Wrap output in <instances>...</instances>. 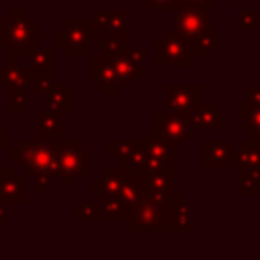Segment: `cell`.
<instances>
[{
  "label": "cell",
  "mask_w": 260,
  "mask_h": 260,
  "mask_svg": "<svg viewBox=\"0 0 260 260\" xmlns=\"http://www.w3.org/2000/svg\"><path fill=\"white\" fill-rule=\"evenodd\" d=\"M53 177H55V175H39V177L35 179V193H37L39 197H45V193L51 189Z\"/></svg>",
  "instance_id": "cell-35"
},
{
  "label": "cell",
  "mask_w": 260,
  "mask_h": 260,
  "mask_svg": "<svg viewBox=\"0 0 260 260\" xmlns=\"http://www.w3.org/2000/svg\"><path fill=\"white\" fill-rule=\"evenodd\" d=\"M128 30H130V12L110 10V32H128Z\"/></svg>",
  "instance_id": "cell-31"
},
{
  "label": "cell",
  "mask_w": 260,
  "mask_h": 260,
  "mask_svg": "<svg viewBox=\"0 0 260 260\" xmlns=\"http://www.w3.org/2000/svg\"><path fill=\"white\" fill-rule=\"evenodd\" d=\"M154 61L158 67H191L195 61L193 41L175 26L167 28L165 35L154 41Z\"/></svg>",
  "instance_id": "cell-4"
},
{
  "label": "cell",
  "mask_w": 260,
  "mask_h": 260,
  "mask_svg": "<svg viewBox=\"0 0 260 260\" xmlns=\"http://www.w3.org/2000/svg\"><path fill=\"white\" fill-rule=\"evenodd\" d=\"M114 65H116V73H118V81L122 85H136L138 79L142 77L140 71L136 69V65L122 53L118 57H114Z\"/></svg>",
  "instance_id": "cell-28"
},
{
  "label": "cell",
  "mask_w": 260,
  "mask_h": 260,
  "mask_svg": "<svg viewBox=\"0 0 260 260\" xmlns=\"http://www.w3.org/2000/svg\"><path fill=\"white\" fill-rule=\"evenodd\" d=\"M71 211L75 215H79L81 219L85 221H91V223H98L100 221V207H98V201L93 199V195H83L79 203H73L71 205Z\"/></svg>",
  "instance_id": "cell-29"
},
{
  "label": "cell",
  "mask_w": 260,
  "mask_h": 260,
  "mask_svg": "<svg viewBox=\"0 0 260 260\" xmlns=\"http://www.w3.org/2000/svg\"><path fill=\"white\" fill-rule=\"evenodd\" d=\"M45 37L47 30L39 28L26 10H8L6 16L0 18V47L6 49L8 59L28 57L37 49V41Z\"/></svg>",
  "instance_id": "cell-1"
},
{
  "label": "cell",
  "mask_w": 260,
  "mask_h": 260,
  "mask_svg": "<svg viewBox=\"0 0 260 260\" xmlns=\"http://www.w3.org/2000/svg\"><path fill=\"white\" fill-rule=\"evenodd\" d=\"M45 110L57 112V114H69L73 110V85L71 83H55L51 91L47 93Z\"/></svg>",
  "instance_id": "cell-23"
},
{
  "label": "cell",
  "mask_w": 260,
  "mask_h": 260,
  "mask_svg": "<svg viewBox=\"0 0 260 260\" xmlns=\"http://www.w3.org/2000/svg\"><path fill=\"white\" fill-rule=\"evenodd\" d=\"M89 30L93 39H102L110 32V10H91L89 12Z\"/></svg>",
  "instance_id": "cell-30"
},
{
  "label": "cell",
  "mask_w": 260,
  "mask_h": 260,
  "mask_svg": "<svg viewBox=\"0 0 260 260\" xmlns=\"http://www.w3.org/2000/svg\"><path fill=\"white\" fill-rule=\"evenodd\" d=\"M26 67L30 71L32 81L43 75V73H55V49L53 47H37L28 57H26Z\"/></svg>",
  "instance_id": "cell-22"
},
{
  "label": "cell",
  "mask_w": 260,
  "mask_h": 260,
  "mask_svg": "<svg viewBox=\"0 0 260 260\" xmlns=\"http://www.w3.org/2000/svg\"><path fill=\"white\" fill-rule=\"evenodd\" d=\"M8 140H10V134H8V130L0 128V148H2V150H6V148H8Z\"/></svg>",
  "instance_id": "cell-39"
},
{
  "label": "cell",
  "mask_w": 260,
  "mask_h": 260,
  "mask_svg": "<svg viewBox=\"0 0 260 260\" xmlns=\"http://www.w3.org/2000/svg\"><path fill=\"white\" fill-rule=\"evenodd\" d=\"M26 179L18 173V167H0V199L8 205H26L28 187Z\"/></svg>",
  "instance_id": "cell-14"
},
{
  "label": "cell",
  "mask_w": 260,
  "mask_h": 260,
  "mask_svg": "<svg viewBox=\"0 0 260 260\" xmlns=\"http://www.w3.org/2000/svg\"><path fill=\"white\" fill-rule=\"evenodd\" d=\"M37 122V132L35 138L41 140H63V114L43 110L35 114Z\"/></svg>",
  "instance_id": "cell-20"
},
{
  "label": "cell",
  "mask_w": 260,
  "mask_h": 260,
  "mask_svg": "<svg viewBox=\"0 0 260 260\" xmlns=\"http://www.w3.org/2000/svg\"><path fill=\"white\" fill-rule=\"evenodd\" d=\"M209 12L207 8H201V6H195V4H189V6H183L179 10H175L173 18H175V28L185 35L187 39H197L201 32H205L209 26H211V20H209Z\"/></svg>",
  "instance_id": "cell-11"
},
{
  "label": "cell",
  "mask_w": 260,
  "mask_h": 260,
  "mask_svg": "<svg viewBox=\"0 0 260 260\" xmlns=\"http://www.w3.org/2000/svg\"><path fill=\"white\" fill-rule=\"evenodd\" d=\"M248 165H260V144L254 142L252 138H242L238 140V146H234L232 169H240Z\"/></svg>",
  "instance_id": "cell-24"
},
{
  "label": "cell",
  "mask_w": 260,
  "mask_h": 260,
  "mask_svg": "<svg viewBox=\"0 0 260 260\" xmlns=\"http://www.w3.org/2000/svg\"><path fill=\"white\" fill-rule=\"evenodd\" d=\"M260 189V165H248L238 169V193L242 197H254Z\"/></svg>",
  "instance_id": "cell-25"
},
{
  "label": "cell",
  "mask_w": 260,
  "mask_h": 260,
  "mask_svg": "<svg viewBox=\"0 0 260 260\" xmlns=\"http://www.w3.org/2000/svg\"><path fill=\"white\" fill-rule=\"evenodd\" d=\"M2 85H4V83H2V79H0V87H2Z\"/></svg>",
  "instance_id": "cell-41"
},
{
  "label": "cell",
  "mask_w": 260,
  "mask_h": 260,
  "mask_svg": "<svg viewBox=\"0 0 260 260\" xmlns=\"http://www.w3.org/2000/svg\"><path fill=\"white\" fill-rule=\"evenodd\" d=\"M248 100L252 104L260 106V85H256V83H250L248 85Z\"/></svg>",
  "instance_id": "cell-37"
},
{
  "label": "cell",
  "mask_w": 260,
  "mask_h": 260,
  "mask_svg": "<svg viewBox=\"0 0 260 260\" xmlns=\"http://www.w3.org/2000/svg\"><path fill=\"white\" fill-rule=\"evenodd\" d=\"M146 197L169 201V197L175 193V169H162V171H150L138 177Z\"/></svg>",
  "instance_id": "cell-18"
},
{
  "label": "cell",
  "mask_w": 260,
  "mask_h": 260,
  "mask_svg": "<svg viewBox=\"0 0 260 260\" xmlns=\"http://www.w3.org/2000/svg\"><path fill=\"white\" fill-rule=\"evenodd\" d=\"M189 4H191V0H173V12L183 8V6H189Z\"/></svg>",
  "instance_id": "cell-40"
},
{
  "label": "cell",
  "mask_w": 260,
  "mask_h": 260,
  "mask_svg": "<svg viewBox=\"0 0 260 260\" xmlns=\"http://www.w3.org/2000/svg\"><path fill=\"white\" fill-rule=\"evenodd\" d=\"M154 130L156 134L175 150H181L185 146V142H189L195 134V126L191 124V120L187 116L162 110L154 114Z\"/></svg>",
  "instance_id": "cell-8"
},
{
  "label": "cell",
  "mask_w": 260,
  "mask_h": 260,
  "mask_svg": "<svg viewBox=\"0 0 260 260\" xmlns=\"http://www.w3.org/2000/svg\"><path fill=\"white\" fill-rule=\"evenodd\" d=\"M124 55L136 65V69L140 71V75H148V65H146V49L144 47H128L124 51Z\"/></svg>",
  "instance_id": "cell-32"
},
{
  "label": "cell",
  "mask_w": 260,
  "mask_h": 260,
  "mask_svg": "<svg viewBox=\"0 0 260 260\" xmlns=\"http://www.w3.org/2000/svg\"><path fill=\"white\" fill-rule=\"evenodd\" d=\"M238 24H240V28H244V30H256L258 24H260L258 12L252 10V8H242V10L238 12Z\"/></svg>",
  "instance_id": "cell-33"
},
{
  "label": "cell",
  "mask_w": 260,
  "mask_h": 260,
  "mask_svg": "<svg viewBox=\"0 0 260 260\" xmlns=\"http://www.w3.org/2000/svg\"><path fill=\"white\" fill-rule=\"evenodd\" d=\"M203 104V87L199 83H167L165 110L189 116Z\"/></svg>",
  "instance_id": "cell-9"
},
{
  "label": "cell",
  "mask_w": 260,
  "mask_h": 260,
  "mask_svg": "<svg viewBox=\"0 0 260 260\" xmlns=\"http://www.w3.org/2000/svg\"><path fill=\"white\" fill-rule=\"evenodd\" d=\"M146 173L150 171H162V169H175V148L169 146L158 134L156 130H150L146 134Z\"/></svg>",
  "instance_id": "cell-17"
},
{
  "label": "cell",
  "mask_w": 260,
  "mask_h": 260,
  "mask_svg": "<svg viewBox=\"0 0 260 260\" xmlns=\"http://www.w3.org/2000/svg\"><path fill=\"white\" fill-rule=\"evenodd\" d=\"M197 130L217 132L221 130V104L219 102H203L193 114L187 116Z\"/></svg>",
  "instance_id": "cell-19"
},
{
  "label": "cell",
  "mask_w": 260,
  "mask_h": 260,
  "mask_svg": "<svg viewBox=\"0 0 260 260\" xmlns=\"http://www.w3.org/2000/svg\"><path fill=\"white\" fill-rule=\"evenodd\" d=\"M93 2H100V0H93Z\"/></svg>",
  "instance_id": "cell-42"
},
{
  "label": "cell",
  "mask_w": 260,
  "mask_h": 260,
  "mask_svg": "<svg viewBox=\"0 0 260 260\" xmlns=\"http://www.w3.org/2000/svg\"><path fill=\"white\" fill-rule=\"evenodd\" d=\"M91 30L87 18H65L53 30V47L61 49L65 57H91Z\"/></svg>",
  "instance_id": "cell-5"
},
{
  "label": "cell",
  "mask_w": 260,
  "mask_h": 260,
  "mask_svg": "<svg viewBox=\"0 0 260 260\" xmlns=\"http://www.w3.org/2000/svg\"><path fill=\"white\" fill-rule=\"evenodd\" d=\"M59 144L61 140L20 138L16 140V146L6 148V156L14 160L16 167L22 169L28 179H37L39 175H55Z\"/></svg>",
  "instance_id": "cell-2"
},
{
  "label": "cell",
  "mask_w": 260,
  "mask_h": 260,
  "mask_svg": "<svg viewBox=\"0 0 260 260\" xmlns=\"http://www.w3.org/2000/svg\"><path fill=\"white\" fill-rule=\"evenodd\" d=\"M55 177H61L65 187H71L77 177L91 179V148L83 146L81 140L63 138L57 150Z\"/></svg>",
  "instance_id": "cell-3"
},
{
  "label": "cell",
  "mask_w": 260,
  "mask_h": 260,
  "mask_svg": "<svg viewBox=\"0 0 260 260\" xmlns=\"http://www.w3.org/2000/svg\"><path fill=\"white\" fill-rule=\"evenodd\" d=\"M128 32H108L100 39V55L102 57H108V59H114L118 55H122L126 49H128Z\"/></svg>",
  "instance_id": "cell-26"
},
{
  "label": "cell",
  "mask_w": 260,
  "mask_h": 260,
  "mask_svg": "<svg viewBox=\"0 0 260 260\" xmlns=\"http://www.w3.org/2000/svg\"><path fill=\"white\" fill-rule=\"evenodd\" d=\"M165 232H193V207L177 193L165 203Z\"/></svg>",
  "instance_id": "cell-15"
},
{
  "label": "cell",
  "mask_w": 260,
  "mask_h": 260,
  "mask_svg": "<svg viewBox=\"0 0 260 260\" xmlns=\"http://www.w3.org/2000/svg\"><path fill=\"white\" fill-rule=\"evenodd\" d=\"M221 45V30L209 26L205 32H201L197 39H193L195 57H211L213 51Z\"/></svg>",
  "instance_id": "cell-27"
},
{
  "label": "cell",
  "mask_w": 260,
  "mask_h": 260,
  "mask_svg": "<svg viewBox=\"0 0 260 260\" xmlns=\"http://www.w3.org/2000/svg\"><path fill=\"white\" fill-rule=\"evenodd\" d=\"M126 183V175L120 171V167H100L98 175L91 177L89 193L93 199H118L122 193V187Z\"/></svg>",
  "instance_id": "cell-13"
},
{
  "label": "cell",
  "mask_w": 260,
  "mask_h": 260,
  "mask_svg": "<svg viewBox=\"0 0 260 260\" xmlns=\"http://www.w3.org/2000/svg\"><path fill=\"white\" fill-rule=\"evenodd\" d=\"M108 156L118 162L120 171L126 177H140L146 173L148 152L144 138H130V140L112 138L108 142Z\"/></svg>",
  "instance_id": "cell-7"
},
{
  "label": "cell",
  "mask_w": 260,
  "mask_h": 260,
  "mask_svg": "<svg viewBox=\"0 0 260 260\" xmlns=\"http://www.w3.org/2000/svg\"><path fill=\"white\" fill-rule=\"evenodd\" d=\"M165 203L152 197H146L130 215L128 232H165Z\"/></svg>",
  "instance_id": "cell-10"
},
{
  "label": "cell",
  "mask_w": 260,
  "mask_h": 260,
  "mask_svg": "<svg viewBox=\"0 0 260 260\" xmlns=\"http://www.w3.org/2000/svg\"><path fill=\"white\" fill-rule=\"evenodd\" d=\"M20 59H8L4 65H0V79L4 83V87L8 89V104L6 110L12 114H22L28 110V102H26V91L28 85H32V77L26 65L18 63Z\"/></svg>",
  "instance_id": "cell-6"
},
{
  "label": "cell",
  "mask_w": 260,
  "mask_h": 260,
  "mask_svg": "<svg viewBox=\"0 0 260 260\" xmlns=\"http://www.w3.org/2000/svg\"><path fill=\"white\" fill-rule=\"evenodd\" d=\"M89 79L91 85H95L104 95H116L122 87V83L118 81L114 59L102 57L100 53L89 57Z\"/></svg>",
  "instance_id": "cell-12"
},
{
  "label": "cell",
  "mask_w": 260,
  "mask_h": 260,
  "mask_svg": "<svg viewBox=\"0 0 260 260\" xmlns=\"http://www.w3.org/2000/svg\"><path fill=\"white\" fill-rule=\"evenodd\" d=\"M238 128L260 144V106L252 104L250 100L242 102L238 106Z\"/></svg>",
  "instance_id": "cell-21"
},
{
  "label": "cell",
  "mask_w": 260,
  "mask_h": 260,
  "mask_svg": "<svg viewBox=\"0 0 260 260\" xmlns=\"http://www.w3.org/2000/svg\"><path fill=\"white\" fill-rule=\"evenodd\" d=\"M10 219V211H8V203L0 199V223H8Z\"/></svg>",
  "instance_id": "cell-38"
},
{
  "label": "cell",
  "mask_w": 260,
  "mask_h": 260,
  "mask_svg": "<svg viewBox=\"0 0 260 260\" xmlns=\"http://www.w3.org/2000/svg\"><path fill=\"white\" fill-rule=\"evenodd\" d=\"M35 91L37 93H41V95H47L49 91H51V87L55 85L53 83V75L51 73H43V75H39L37 79H35Z\"/></svg>",
  "instance_id": "cell-34"
},
{
  "label": "cell",
  "mask_w": 260,
  "mask_h": 260,
  "mask_svg": "<svg viewBox=\"0 0 260 260\" xmlns=\"http://www.w3.org/2000/svg\"><path fill=\"white\" fill-rule=\"evenodd\" d=\"M234 146L230 138L201 140V167L203 169H232Z\"/></svg>",
  "instance_id": "cell-16"
},
{
  "label": "cell",
  "mask_w": 260,
  "mask_h": 260,
  "mask_svg": "<svg viewBox=\"0 0 260 260\" xmlns=\"http://www.w3.org/2000/svg\"><path fill=\"white\" fill-rule=\"evenodd\" d=\"M148 10H171L173 12V0H146Z\"/></svg>",
  "instance_id": "cell-36"
}]
</instances>
